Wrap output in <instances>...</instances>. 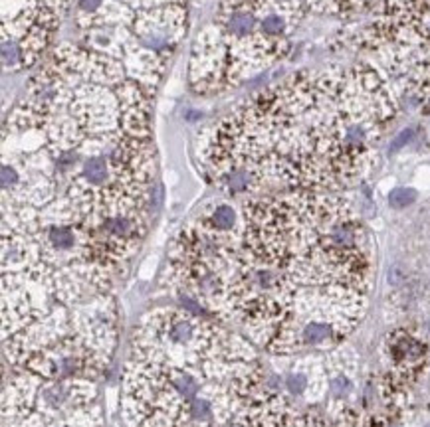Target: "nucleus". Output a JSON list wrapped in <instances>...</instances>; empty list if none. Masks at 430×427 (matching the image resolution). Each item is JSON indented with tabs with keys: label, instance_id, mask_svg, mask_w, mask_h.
<instances>
[{
	"label": "nucleus",
	"instance_id": "f257e3e1",
	"mask_svg": "<svg viewBox=\"0 0 430 427\" xmlns=\"http://www.w3.org/2000/svg\"><path fill=\"white\" fill-rule=\"evenodd\" d=\"M397 105L365 64L298 74L226 117L210 141L212 176L260 188L337 192L359 178Z\"/></svg>",
	"mask_w": 430,
	"mask_h": 427
},
{
	"label": "nucleus",
	"instance_id": "423d86ee",
	"mask_svg": "<svg viewBox=\"0 0 430 427\" xmlns=\"http://www.w3.org/2000/svg\"><path fill=\"white\" fill-rule=\"evenodd\" d=\"M329 392L335 400H345L353 392V382L347 374H337L329 380Z\"/></svg>",
	"mask_w": 430,
	"mask_h": 427
},
{
	"label": "nucleus",
	"instance_id": "39448f33",
	"mask_svg": "<svg viewBox=\"0 0 430 427\" xmlns=\"http://www.w3.org/2000/svg\"><path fill=\"white\" fill-rule=\"evenodd\" d=\"M317 366H321V364H315L313 358L303 360L301 364H298V368H292V370L284 376V380L280 382V386L284 384V388H286V392L292 398L305 396L313 384L312 374H315L317 370H321V368H317Z\"/></svg>",
	"mask_w": 430,
	"mask_h": 427
},
{
	"label": "nucleus",
	"instance_id": "6e6552de",
	"mask_svg": "<svg viewBox=\"0 0 430 427\" xmlns=\"http://www.w3.org/2000/svg\"><path fill=\"white\" fill-rule=\"evenodd\" d=\"M413 137H415V129H404L403 133H399L397 135V139L391 142V153H397V151H401L404 144H408V142L413 141Z\"/></svg>",
	"mask_w": 430,
	"mask_h": 427
},
{
	"label": "nucleus",
	"instance_id": "7ed1b4c3",
	"mask_svg": "<svg viewBox=\"0 0 430 427\" xmlns=\"http://www.w3.org/2000/svg\"><path fill=\"white\" fill-rule=\"evenodd\" d=\"M72 0H2V67L28 69L52 44Z\"/></svg>",
	"mask_w": 430,
	"mask_h": 427
},
{
	"label": "nucleus",
	"instance_id": "f03ea898",
	"mask_svg": "<svg viewBox=\"0 0 430 427\" xmlns=\"http://www.w3.org/2000/svg\"><path fill=\"white\" fill-rule=\"evenodd\" d=\"M264 368L250 342L189 309H155L133 328L123 408L135 427H189L262 398Z\"/></svg>",
	"mask_w": 430,
	"mask_h": 427
},
{
	"label": "nucleus",
	"instance_id": "0eeeda50",
	"mask_svg": "<svg viewBox=\"0 0 430 427\" xmlns=\"http://www.w3.org/2000/svg\"><path fill=\"white\" fill-rule=\"evenodd\" d=\"M417 200V192L413 188H395L389 194V204L392 208H406Z\"/></svg>",
	"mask_w": 430,
	"mask_h": 427
},
{
	"label": "nucleus",
	"instance_id": "20e7f679",
	"mask_svg": "<svg viewBox=\"0 0 430 427\" xmlns=\"http://www.w3.org/2000/svg\"><path fill=\"white\" fill-rule=\"evenodd\" d=\"M389 354L392 362V384L413 380L418 370L424 366L427 346L424 342L406 330H397L389 338Z\"/></svg>",
	"mask_w": 430,
	"mask_h": 427
}]
</instances>
